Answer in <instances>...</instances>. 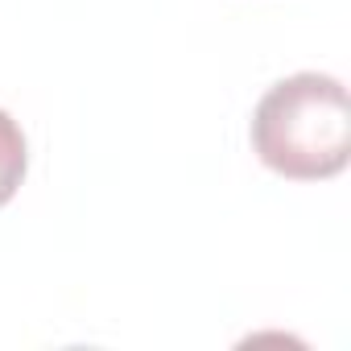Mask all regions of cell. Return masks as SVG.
Returning a JSON list of instances; mask_svg holds the SVG:
<instances>
[{
    "mask_svg": "<svg viewBox=\"0 0 351 351\" xmlns=\"http://www.w3.org/2000/svg\"><path fill=\"white\" fill-rule=\"evenodd\" d=\"M252 153L289 182H326L351 157L347 87L322 71H298L273 83L248 124Z\"/></svg>",
    "mask_w": 351,
    "mask_h": 351,
    "instance_id": "6da1fadb",
    "label": "cell"
},
{
    "mask_svg": "<svg viewBox=\"0 0 351 351\" xmlns=\"http://www.w3.org/2000/svg\"><path fill=\"white\" fill-rule=\"evenodd\" d=\"M25 169H29V145L21 124L0 108V207L13 203V195L25 182Z\"/></svg>",
    "mask_w": 351,
    "mask_h": 351,
    "instance_id": "7a4b0ae2",
    "label": "cell"
}]
</instances>
